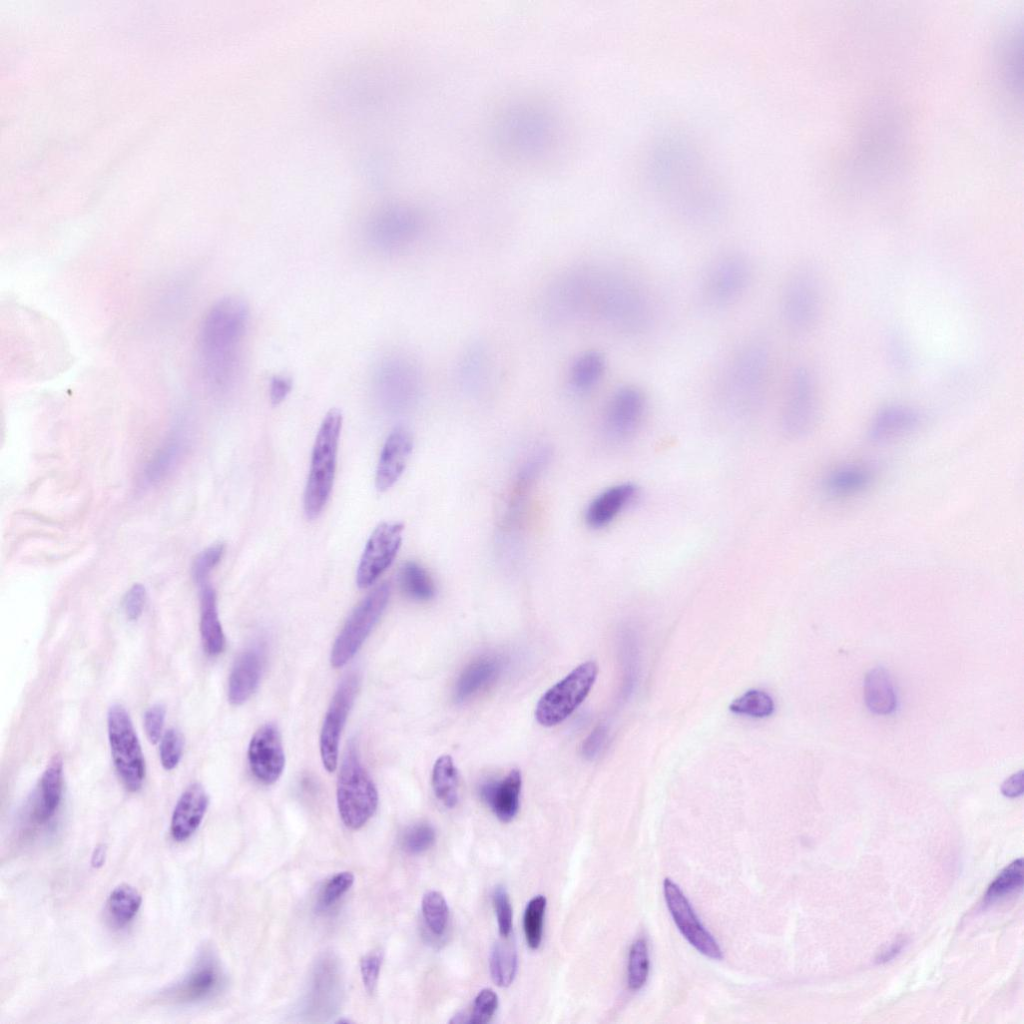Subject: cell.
<instances>
[{
    "label": "cell",
    "instance_id": "obj_34",
    "mask_svg": "<svg viewBox=\"0 0 1024 1024\" xmlns=\"http://www.w3.org/2000/svg\"><path fill=\"white\" fill-rule=\"evenodd\" d=\"M458 772L450 755L440 756L432 770V788L437 799L452 808L458 802Z\"/></svg>",
    "mask_w": 1024,
    "mask_h": 1024
},
{
    "label": "cell",
    "instance_id": "obj_26",
    "mask_svg": "<svg viewBox=\"0 0 1024 1024\" xmlns=\"http://www.w3.org/2000/svg\"><path fill=\"white\" fill-rule=\"evenodd\" d=\"M62 791L63 764L57 755L50 760L40 779L33 810L36 823L44 824L55 815L62 799Z\"/></svg>",
    "mask_w": 1024,
    "mask_h": 1024
},
{
    "label": "cell",
    "instance_id": "obj_17",
    "mask_svg": "<svg viewBox=\"0 0 1024 1024\" xmlns=\"http://www.w3.org/2000/svg\"><path fill=\"white\" fill-rule=\"evenodd\" d=\"M247 759L254 778L262 784L275 783L283 773L285 754L278 728L271 723L261 726L252 736Z\"/></svg>",
    "mask_w": 1024,
    "mask_h": 1024
},
{
    "label": "cell",
    "instance_id": "obj_46",
    "mask_svg": "<svg viewBox=\"0 0 1024 1024\" xmlns=\"http://www.w3.org/2000/svg\"><path fill=\"white\" fill-rule=\"evenodd\" d=\"M498 1007V996L490 988L481 990L473 1004V1010L469 1016L470 1024H485L493 1017Z\"/></svg>",
    "mask_w": 1024,
    "mask_h": 1024
},
{
    "label": "cell",
    "instance_id": "obj_51",
    "mask_svg": "<svg viewBox=\"0 0 1024 1024\" xmlns=\"http://www.w3.org/2000/svg\"><path fill=\"white\" fill-rule=\"evenodd\" d=\"M607 735L608 730L605 725L596 726L582 744L583 756L590 760L597 757L606 743Z\"/></svg>",
    "mask_w": 1024,
    "mask_h": 1024
},
{
    "label": "cell",
    "instance_id": "obj_44",
    "mask_svg": "<svg viewBox=\"0 0 1024 1024\" xmlns=\"http://www.w3.org/2000/svg\"><path fill=\"white\" fill-rule=\"evenodd\" d=\"M224 554V545L216 543L203 550L194 560L192 576L196 583L202 585L212 570L219 564Z\"/></svg>",
    "mask_w": 1024,
    "mask_h": 1024
},
{
    "label": "cell",
    "instance_id": "obj_55",
    "mask_svg": "<svg viewBox=\"0 0 1024 1024\" xmlns=\"http://www.w3.org/2000/svg\"><path fill=\"white\" fill-rule=\"evenodd\" d=\"M907 943L908 940L905 936H899L877 956L876 963L883 964L891 961L901 953Z\"/></svg>",
    "mask_w": 1024,
    "mask_h": 1024
},
{
    "label": "cell",
    "instance_id": "obj_12",
    "mask_svg": "<svg viewBox=\"0 0 1024 1024\" xmlns=\"http://www.w3.org/2000/svg\"><path fill=\"white\" fill-rule=\"evenodd\" d=\"M360 685L356 672L349 673L338 685L321 728L319 748L324 768L334 772L338 764L339 742L343 727Z\"/></svg>",
    "mask_w": 1024,
    "mask_h": 1024
},
{
    "label": "cell",
    "instance_id": "obj_33",
    "mask_svg": "<svg viewBox=\"0 0 1024 1024\" xmlns=\"http://www.w3.org/2000/svg\"><path fill=\"white\" fill-rule=\"evenodd\" d=\"M606 370L605 356L590 350L576 358L570 369V384L577 391H588L602 379Z\"/></svg>",
    "mask_w": 1024,
    "mask_h": 1024
},
{
    "label": "cell",
    "instance_id": "obj_42",
    "mask_svg": "<svg viewBox=\"0 0 1024 1024\" xmlns=\"http://www.w3.org/2000/svg\"><path fill=\"white\" fill-rule=\"evenodd\" d=\"M435 841V831L427 823L410 826L403 834L402 846L411 854H418L429 849Z\"/></svg>",
    "mask_w": 1024,
    "mask_h": 1024
},
{
    "label": "cell",
    "instance_id": "obj_50",
    "mask_svg": "<svg viewBox=\"0 0 1024 1024\" xmlns=\"http://www.w3.org/2000/svg\"><path fill=\"white\" fill-rule=\"evenodd\" d=\"M146 600V591L143 585L134 584L126 593L123 601L124 611L129 620H137L142 612Z\"/></svg>",
    "mask_w": 1024,
    "mask_h": 1024
},
{
    "label": "cell",
    "instance_id": "obj_6",
    "mask_svg": "<svg viewBox=\"0 0 1024 1024\" xmlns=\"http://www.w3.org/2000/svg\"><path fill=\"white\" fill-rule=\"evenodd\" d=\"M108 739L115 769L127 790H139L145 779V760L131 718L120 704L107 714Z\"/></svg>",
    "mask_w": 1024,
    "mask_h": 1024
},
{
    "label": "cell",
    "instance_id": "obj_10",
    "mask_svg": "<svg viewBox=\"0 0 1024 1024\" xmlns=\"http://www.w3.org/2000/svg\"><path fill=\"white\" fill-rule=\"evenodd\" d=\"M780 311L784 324L794 333H805L815 324L820 308V282L810 266H800L782 288Z\"/></svg>",
    "mask_w": 1024,
    "mask_h": 1024
},
{
    "label": "cell",
    "instance_id": "obj_18",
    "mask_svg": "<svg viewBox=\"0 0 1024 1024\" xmlns=\"http://www.w3.org/2000/svg\"><path fill=\"white\" fill-rule=\"evenodd\" d=\"M222 974L211 957H204L176 984L165 993L170 1003L193 1004L211 997L219 989Z\"/></svg>",
    "mask_w": 1024,
    "mask_h": 1024
},
{
    "label": "cell",
    "instance_id": "obj_53",
    "mask_svg": "<svg viewBox=\"0 0 1024 1024\" xmlns=\"http://www.w3.org/2000/svg\"><path fill=\"white\" fill-rule=\"evenodd\" d=\"M891 340L892 341L889 344V349L892 363L897 367V369L904 370L905 367L909 364L908 349L904 345V342L901 337L896 336L893 337Z\"/></svg>",
    "mask_w": 1024,
    "mask_h": 1024
},
{
    "label": "cell",
    "instance_id": "obj_23",
    "mask_svg": "<svg viewBox=\"0 0 1024 1024\" xmlns=\"http://www.w3.org/2000/svg\"><path fill=\"white\" fill-rule=\"evenodd\" d=\"M637 495L638 488L628 482L607 488L589 504L586 522L596 529L609 525Z\"/></svg>",
    "mask_w": 1024,
    "mask_h": 1024
},
{
    "label": "cell",
    "instance_id": "obj_20",
    "mask_svg": "<svg viewBox=\"0 0 1024 1024\" xmlns=\"http://www.w3.org/2000/svg\"><path fill=\"white\" fill-rule=\"evenodd\" d=\"M209 798L198 783L190 785L179 797L171 817L170 833L182 842L199 828L208 808Z\"/></svg>",
    "mask_w": 1024,
    "mask_h": 1024
},
{
    "label": "cell",
    "instance_id": "obj_40",
    "mask_svg": "<svg viewBox=\"0 0 1024 1024\" xmlns=\"http://www.w3.org/2000/svg\"><path fill=\"white\" fill-rule=\"evenodd\" d=\"M545 909L546 898L538 895L528 902L524 912V934L528 946L532 949H537L542 940Z\"/></svg>",
    "mask_w": 1024,
    "mask_h": 1024
},
{
    "label": "cell",
    "instance_id": "obj_43",
    "mask_svg": "<svg viewBox=\"0 0 1024 1024\" xmlns=\"http://www.w3.org/2000/svg\"><path fill=\"white\" fill-rule=\"evenodd\" d=\"M353 883L354 875L351 872L344 871L335 874L325 883L319 894V907L324 909L333 905L351 888Z\"/></svg>",
    "mask_w": 1024,
    "mask_h": 1024
},
{
    "label": "cell",
    "instance_id": "obj_15",
    "mask_svg": "<svg viewBox=\"0 0 1024 1024\" xmlns=\"http://www.w3.org/2000/svg\"><path fill=\"white\" fill-rule=\"evenodd\" d=\"M374 380L379 397L393 407L411 404L420 391L419 370L411 360L402 356L385 359L380 364Z\"/></svg>",
    "mask_w": 1024,
    "mask_h": 1024
},
{
    "label": "cell",
    "instance_id": "obj_21",
    "mask_svg": "<svg viewBox=\"0 0 1024 1024\" xmlns=\"http://www.w3.org/2000/svg\"><path fill=\"white\" fill-rule=\"evenodd\" d=\"M521 786V773L513 769L501 779H489L481 783L479 794L498 819L509 822L518 813Z\"/></svg>",
    "mask_w": 1024,
    "mask_h": 1024
},
{
    "label": "cell",
    "instance_id": "obj_14",
    "mask_svg": "<svg viewBox=\"0 0 1024 1024\" xmlns=\"http://www.w3.org/2000/svg\"><path fill=\"white\" fill-rule=\"evenodd\" d=\"M647 408L643 390L636 385L619 387L610 397L604 410L603 429L613 441L630 439L640 428Z\"/></svg>",
    "mask_w": 1024,
    "mask_h": 1024
},
{
    "label": "cell",
    "instance_id": "obj_19",
    "mask_svg": "<svg viewBox=\"0 0 1024 1024\" xmlns=\"http://www.w3.org/2000/svg\"><path fill=\"white\" fill-rule=\"evenodd\" d=\"M413 449V439L404 427H397L388 435L382 447L375 475L378 491L390 489L401 477Z\"/></svg>",
    "mask_w": 1024,
    "mask_h": 1024
},
{
    "label": "cell",
    "instance_id": "obj_32",
    "mask_svg": "<svg viewBox=\"0 0 1024 1024\" xmlns=\"http://www.w3.org/2000/svg\"><path fill=\"white\" fill-rule=\"evenodd\" d=\"M184 443L181 437L169 438L151 457L144 469V481L156 484L165 479L179 463Z\"/></svg>",
    "mask_w": 1024,
    "mask_h": 1024
},
{
    "label": "cell",
    "instance_id": "obj_47",
    "mask_svg": "<svg viewBox=\"0 0 1024 1024\" xmlns=\"http://www.w3.org/2000/svg\"><path fill=\"white\" fill-rule=\"evenodd\" d=\"M498 930L502 937H508L512 928V907L506 889L497 886L493 894Z\"/></svg>",
    "mask_w": 1024,
    "mask_h": 1024
},
{
    "label": "cell",
    "instance_id": "obj_8",
    "mask_svg": "<svg viewBox=\"0 0 1024 1024\" xmlns=\"http://www.w3.org/2000/svg\"><path fill=\"white\" fill-rule=\"evenodd\" d=\"M752 279V264L739 251H728L708 266L702 281V295L712 307L723 308L738 301Z\"/></svg>",
    "mask_w": 1024,
    "mask_h": 1024
},
{
    "label": "cell",
    "instance_id": "obj_36",
    "mask_svg": "<svg viewBox=\"0 0 1024 1024\" xmlns=\"http://www.w3.org/2000/svg\"><path fill=\"white\" fill-rule=\"evenodd\" d=\"M517 971V953L509 941L497 942L490 956V973L493 981L501 987L509 986Z\"/></svg>",
    "mask_w": 1024,
    "mask_h": 1024
},
{
    "label": "cell",
    "instance_id": "obj_13",
    "mask_svg": "<svg viewBox=\"0 0 1024 1024\" xmlns=\"http://www.w3.org/2000/svg\"><path fill=\"white\" fill-rule=\"evenodd\" d=\"M403 530L404 526L398 522H382L373 530L356 571L359 588L372 586L391 566L400 549Z\"/></svg>",
    "mask_w": 1024,
    "mask_h": 1024
},
{
    "label": "cell",
    "instance_id": "obj_24",
    "mask_svg": "<svg viewBox=\"0 0 1024 1024\" xmlns=\"http://www.w3.org/2000/svg\"><path fill=\"white\" fill-rule=\"evenodd\" d=\"M503 669L502 660L493 655L472 661L459 675L454 687V699L463 703L495 682Z\"/></svg>",
    "mask_w": 1024,
    "mask_h": 1024
},
{
    "label": "cell",
    "instance_id": "obj_3",
    "mask_svg": "<svg viewBox=\"0 0 1024 1024\" xmlns=\"http://www.w3.org/2000/svg\"><path fill=\"white\" fill-rule=\"evenodd\" d=\"M772 355L760 337L740 343L726 361L718 381L724 409L735 417H747L761 405L770 383Z\"/></svg>",
    "mask_w": 1024,
    "mask_h": 1024
},
{
    "label": "cell",
    "instance_id": "obj_27",
    "mask_svg": "<svg viewBox=\"0 0 1024 1024\" xmlns=\"http://www.w3.org/2000/svg\"><path fill=\"white\" fill-rule=\"evenodd\" d=\"M200 586L201 639L205 652L210 656H217L224 649L225 638L218 616L216 594L207 582Z\"/></svg>",
    "mask_w": 1024,
    "mask_h": 1024
},
{
    "label": "cell",
    "instance_id": "obj_2",
    "mask_svg": "<svg viewBox=\"0 0 1024 1024\" xmlns=\"http://www.w3.org/2000/svg\"><path fill=\"white\" fill-rule=\"evenodd\" d=\"M580 284V306L626 335L646 332L655 318V303L638 279L619 272L592 274Z\"/></svg>",
    "mask_w": 1024,
    "mask_h": 1024
},
{
    "label": "cell",
    "instance_id": "obj_9",
    "mask_svg": "<svg viewBox=\"0 0 1024 1024\" xmlns=\"http://www.w3.org/2000/svg\"><path fill=\"white\" fill-rule=\"evenodd\" d=\"M390 597V587L382 583L370 591L354 608L331 649L334 668L344 666L360 649L383 614Z\"/></svg>",
    "mask_w": 1024,
    "mask_h": 1024
},
{
    "label": "cell",
    "instance_id": "obj_16",
    "mask_svg": "<svg viewBox=\"0 0 1024 1024\" xmlns=\"http://www.w3.org/2000/svg\"><path fill=\"white\" fill-rule=\"evenodd\" d=\"M663 891L670 914L685 939L701 954L712 959H721L722 952L718 943L701 924L678 885L666 878L663 882Z\"/></svg>",
    "mask_w": 1024,
    "mask_h": 1024
},
{
    "label": "cell",
    "instance_id": "obj_48",
    "mask_svg": "<svg viewBox=\"0 0 1024 1024\" xmlns=\"http://www.w3.org/2000/svg\"><path fill=\"white\" fill-rule=\"evenodd\" d=\"M382 956L380 953L365 955L360 961V972L363 985L368 993H373L378 982Z\"/></svg>",
    "mask_w": 1024,
    "mask_h": 1024
},
{
    "label": "cell",
    "instance_id": "obj_30",
    "mask_svg": "<svg viewBox=\"0 0 1024 1024\" xmlns=\"http://www.w3.org/2000/svg\"><path fill=\"white\" fill-rule=\"evenodd\" d=\"M142 897L128 884H121L110 893L107 903V918L112 926L122 928L129 924L140 909Z\"/></svg>",
    "mask_w": 1024,
    "mask_h": 1024
},
{
    "label": "cell",
    "instance_id": "obj_31",
    "mask_svg": "<svg viewBox=\"0 0 1024 1024\" xmlns=\"http://www.w3.org/2000/svg\"><path fill=\"white\" fill-rule=\"evenodd\" d=\"M872 481V473L866 467L849 465L832 471L825 479L824 487L832 496H849L866 489Z\"/></svg>",
    "mask_w": 1024,
    "mask_h": 1024
},
{
    "label": "cell",
    "instance_id": "obj_38",
    "mask_svg": "<svg viewBox=\"0 0 1024 1024\" xmlns=\"http://www.w3.org/2000/svg\"><path fill=\"white\" fill-rule=\"evenodd\" d=\"M736 714L763 718L774 711L773 699L764 691L749 690L736 698L729 706Z\"/></svg>",
    "mask_w": 1024,
    "mask_h": 1024
},
{
    "label": "cell",
    "instance_id": "obj_41",
    "mask_svg": "<svg viewBox=\"0 0 1024 1024\" xmlns=\"http://www.w3.org/2000/svg\"><path fill=\"white\" fill-rule=\"evenodd\" d=\"M649 973V953L646 940L637 939L629 953L628 986L631 990H639L646 983Z\"/></svg>",
    "mask_w": 1024,
    "mask_h": 1024
},
{
    "label": "cell",
    "instance_id": "obj_54",
    "mask_svg": "<svg viewBox=\"0 0 1024 1024\" xmlns=\"http://www.w3.org/2000/svg\"><path fill=\"white\" fill-rule=\"evenodd\" d=\"M1001 792L1009 798L1020 796L1023 793V771L1020 770L1007 778L1001 785Z\"/></svg>",
    "mask_w": 1024,
    "mask_h": 1024
},
{
    "label": "cell",
    "instance_id": "obj_25",
    "mask_svg": "<svg viewBox=\"0 0 1024 1024\" xmlns=\"http://www.w3.org/2000/svg\"><path fill=\"white\" fill-rule=\"evenodd\" d=\"M921 417L915 409L903 405H890L881 409L869 428V438L874 442L887 441L913 431Z\"/></svg>",
    "mask_w": 1024,
    "mask_h": 1024
},
{
    "label": "cell",
    "instance_id": "obj_52",
    "mask_svg": "<svg viewBox=\"0 0 1024 1024\" xmlns=\"http://www.w3.org/2000/svg\"><path fill=\"white\" fill-rule=\"evenodd\" d=\"M292 381L285 376H275L270 383V399L273 405L280 404L290 393Z\"/></svg>",
    "mask_w": 1024,
    "mask_h": 1024
},
{
    "label": "cell",
    "instance_id": "obj_35",
    "mask_svg": "<svg viewBox=\"0 0 1024 1024\" xmlns=\"http://www.w3.org/2000/svg\"><path fill=\"white\" fill-rule=\"evenodd\" d=\"M399 585L406 596L416 601H427L435 595L431 576L416 562H407L401 567Z\"/></svg>",
    "mask_w": 1024,
    "mask_h": 1024
},
{
    "label": "cell",
    "instance_id": "obj_11",
    "mask_svg": "<svg viewBox=\"0 0 1024 1024\" xmlns=\"http://www.w3.org/2000/svg\"><path fill=\"white\" fill-rule=\"evenodd\" d=\"M817 413V394L813 374L806 367L795 368L790 374L781 411L783 430L798 437L810 430Z\"/></svg>",
    "mask_w": 1024,
    "mask_h": 1024
},
{
    "label": "cell",
    "instance_id": "obj_56",
    "mask_svg": "<svg viewBox=\"0 0 1024 1024\" xmlns=\"http://www.w3.org/2000/svg\"><path fill=\"white\" fill-rule=\"evenodd\" d=\"M105 851L106 849L104 845H99L95 848L92 856V865L94 867H99L103 864L105 860Z\"/></svg>",
    "mask_w": 1024,
    "mask_h": 1024
},
{
    "label": "cell",
    "instance_id": "obj_7",
    "mask_svg": "<svg viewBox=\"0 0 1024 1024\" xmlns=\"http://www.w3.org/2000/svg\"><path fill=\"white\" fill-rule=\"evenodd\" d=\"M597 673L596 663L587 661L549 688L536 705L537 722L542 726L551 727L566 720L589 694Z\"/></svg>",
    "mask_w": 1024,
    "mask_h": 1024
},
{
    "label": "cell",
    "instance_id": "obj_45",
    "mask_svg": "<svg viewBox=\"0 0 1024 1024\" xmlns=\"http://www.w3.org/2000/svg\"><path fill=\"white\" fill-rule=\"evenodd\" d=\"M160 761L165 770H173L180 762L183 753V738L175 729L167 730L161 738Z\"/></svg>",
    "mask_w": 1024,
    "mask_h": 1024
},
{
    "label": "cell",
    "instance_id": "obj_37",
    "mask_svg": "<svg viewBox=\"0 0 1024 1024\" xmlns=\"http://www.w3.org/2000/svg\"><path fill=\"white\" fill-rule=\"evenodd\" d=\"M1023 885V860H1014L1006 866L989 885L984 903L991 905L1013 892L1022 888Z\"/></svg>",
    "mask_w": 1024,
    "mask_h": 1024
},
{
    "label": "cell",
    "instance_id": "obj_49",
    "mask_svg": "<svg viewBox=\"0 0 1024 1024\" xmlns=\"http://www.w3.org/2000/svg\"><path fill=\"white\" fill-rule=\"evenodd\" d=\"M166 709L162 704H154L144 715V727L148 740L155 744L162 735Z\"/></svg>",
    "mask_w": 1024,
    "mask_h": 1024
},
{
    "label": "cell",
    "instance_id": "obj_1",
    "mask_svg": "<svg viewBox=\"0 0 1024 1024\" xmlns=\"http://www.w3.org/2000/svg\"><path fill=\"white\" fill-rule=\"evenodd\" d=\"M248 321L246 302L234 296L219 300L205 315L197 339V356L201 379L210 392L222 395L236 384Z\"/></svg>",
    "mask_w": 1024,
    "mask_h": 1024
},
{
    "label": "cell",
    "instance_id": "obj_39",
    "mask_svg": "<svg viewBox=\"0 0 1024 1024\" xmlns=\"http://www.w3.org/2000/svg\"><path fill=\"white\" fill-rule=\"evenodd\" d=\"M422 914L426 925L435 935H442L448 922V905L440 892L429 891L422 898Z\"/></svg>",
    "mask_w": 1024,
    "mask_h": 1024
},
{
    "label": "cell",
    "instance_id": "obj_29",
    "mask_svg": "<svg viewBox=\"0 0 1024 1024\" xmlns=\"http://www.w3.org/2000/svg\"><path fill=\"white\" fill-rule=\"evenodd\" d=\"M864 698L868 709L878 715L895 711L897 695L889 673L882 667L871 669L864 680Z\"/></svg>",
    "mask_w": 1024,
    "mask_h": 1024
},
{
    "label": "cell",
    "instance_id": "obj_22",
    "mask_svg": "<svg viewBox=\"0 0 1024 1024\" xmlns=\"http://www.w3.org/2000/svg\"><path fill=\"white\" fill-rule=\"evenodd\" d=\"M263 653L257 647L245 650L235 661L228 681V699L233 705L246 702L258 687Z\"/></svg>",
    "mask_w": 1024,
    "mask_h": 1024
},
{
    "label": "cell",
    "instance_id": "obj_4",
    "mask_svg": "<svg viewBox=\"0 0 1024 1024\" xmlns=\"http://www.w3.org/2000/svg\"><path fill=\"white\" fill-rule=\"evenodd\" d=\"M342 413L330 409L317 432L304 493V512L308 519L317 518L325 507L334 483Z\"/></svg>",
    "mask_w": 1024,
    "mask_h": 1024
},
{
    "label": "cell",
    "instance_id": "obj_5",
    "mask_svg": "<svg viewBox=\"0 0 1024 1024\" xmlns=\"http://www.w3.org/2000/svg\"><path fill=\"white\" fill-rule=\"evenodd\" d=\"M337 807L346 827L357 830L374 815L378 806L376 786L351 741L344 753L337 781Z\"/></svg>",
    "mask_w": 1024,
    "mask_h": 1024
},
{
    "label": "cell",
    "instance_id": "obj_28",
    "mask_svg": "<svg viewBox=\"0 0 1024 1024\" xmlns=\"http://www.w3.org/2000/svg\"><path fill=\"white\" fill-rule=\"evenodd\" d=\"M417 232L418 225L413 218L399 215L378 224L371 233V239L377 249L395 252L409 245Z\"/></svg>",
    "mask_w": 1024,
    "mask_h": 1024
}]
</instances>
